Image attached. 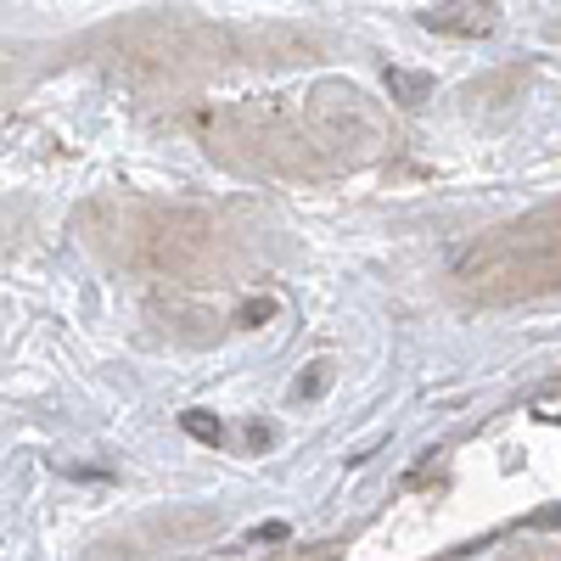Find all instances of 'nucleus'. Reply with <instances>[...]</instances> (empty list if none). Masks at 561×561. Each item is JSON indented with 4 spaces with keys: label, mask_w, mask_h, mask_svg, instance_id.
<instances>
[{
    "label": "nucleus",
    "mask_w": 561,
    "mask_h": 561,
    "mask_svg": "<svg viewBox=\"0 0 561 561\" xmlns=\"http://www.w3.org/2000/svg\"><path fill=\"white\" fill-rule=\"evenodd\" d=\"M421 23L444 28V34H489L494 28V7H433Z\"/></svg>",
    "instance_id": "1"
},
{
    "label": "nucleus",
    "mask_w": 561,
    "mask_h": 561,
    "mask_svg": "<svg viewBox=\"0 0 561 561\" xmlns=\"http://www.w3.org/2000/svg\"><path fill=\"white\" fill-rule=\"evenodd\" d=\"M180 427L192 433V438H203V444H219V421H208V410H185Z\"/></svg>",
    "instance_id": "2"
}]
</instances>
